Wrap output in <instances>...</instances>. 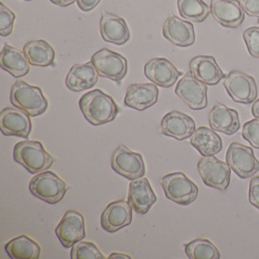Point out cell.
Returning <instances> with one entry per match:
<instances>
[{
  "label": "cell",
  "instance_id": "obj_1",
  "mask_svg": "<svg viewBox=\"0 0 259 259\" xmlns=\"http://www.w3.org/2000/svg\"><path fill=\"white\" fill-rule=\"evenodd\" d=\"M79 106L84 118L95 126L113 121L118 113L114 99L100 90H94L82 95Z\"/></svg>",
  "mask_w": 259,
  "mask_h": 259
},
{
  "label": "cell",
  "instance_id": "obj_2",
  "mask_svg": "<svg viewBox=\"0 0 259 259\" xmlns=\"http://www.w3.org/2000/svg\"><path fill=\"white\" fill-rule=\"evenodd\" d=\"M14 159L31 174L47 171L55 162V157L44 149L42 143L25 140L14 147Z\"/></svg>",
  "mask_w": 259,
  "mask_h": 259
},
{
  "label": "cell",
  "instance_id": "obj_3",
  "mask_svg": "<svg viewBox=\"0 0 259 259\" xmlns=\"http://www.w3.org/2000/svg\"><path fill=\"white\" fill-rule=\"evenodd\" d=\"M10 101L13 106L24 110L30 117H37L47 111V98L39 87L19 80L11 88Z\"/></svg>",
  "mask_w": 259,
  "mask_h": 259
},
{
  "label": "cell",
  "instance_id": "obj_4",
  "mask_svg": "<svg viewBox=\"0 0 259 259\" xmlns=\"http://www.w3.org/2000/svg\"><path fill=\"white\" fill-rule=\"evenodd\" d=\"M69 189L70 187L61 178L51 171L42 172L29 182V190L32 195L51 205L62 200Z\"/></svg>",
  "mask_w": 259,
  "mask_h": 259
},
{
  "label": "cell",
  "instance_id": "obj_5",
  "mask_svg": "<svg viewBox=\"0 0 259 259\" xmlns=\"http://www.w3.org/2000/svg\"><path fill=\"white\" fill-rule=\"evenodd\" d=\"M161 186L165 196L179 205H189L198 196V187L183 172L166 175L161 180Z\"/></svg>",
  "mask_w": 259,
  "mask_h": 259
},
{
  "label": "cell",
  "instance_id": "obj_6",
  "mask_svg": "<svg viewBox=\"0 0 259 259\" xmlns=\"http://www.w3.org/2000/svg\"><path fill=\"white\" fill-rule=\"evenodd\" d=\"M197 169L203 183L212 189L225 190L229 187L231 168L213 155L202 156L198 160Z\"/></svg>",
  "mask_w": 259,
  "mask_h": 259
},
{
  "label": "cell",
  "instance_id": "obj_7",
  "mask_svg": "<svg viewBox=\"0 0 259 259\" xmlns=\"http://www.w3.org/2000/svg\"><path fill=\"white\" fill-rule=\"evenodd\" d=\"M224 85L227 94L237 103L249 104L257 97V84L254 78L242 71H230L224 78Z\"/></svg>",
  "mask_w": 259,
  "mask_h": 259
},
{
  "label": "cell",
  "instance_id": "obj_8",
  "mask_svg": "<svg viewBox=\"0 0 259 259\" xmlns=\"http://www.w3.org/2000/svg\"><path fill=\"white\" fill-rule=\"evenodd\" d=\"M226 163L241 179L254 176L259 171V160L253 150L240 143H231L226 152Z\"/></svg>",
  "mask_w": 259,
  "mask_h": 259
},
{
  "label": "cell",
  "instance_id": "obj_9",
  "mask_svg": "<svg viewBox=\"0 0 259 259\" xmlns=\"http://www.w3.org/2000/svg\"><path fill=\"white\" fill-rule=\"evenodd\" d=\"M111 166L115 172L130 181L140 179L146 173L141 154L130 151L123 144H120L112 154Z\"/></svg>",
  "mask_w": 259,
  "mask_h": 259
},
{
  "label": "cell",
  "instance_id": "obj_10",
  "mask_svg": "<svg viewBox=\"0 0 259 259\" xmlns=\"http://www.w3.org/2000/svg\"><path fill=\"white\" fill-rule=\"evenodd\" d=\"M92 62L100 77L120 82L127 73V59L120 54L101 49L92 57Z\"/></svg>",
  "mask_w": 259,
  "mask_h": 259
},
{
  "label": "cell",
  "instance_id": "obj_11",
  "mask_svg": "<svg viewBox=\"0 0 259 259\" xmlns=\"http://www.w3.org/2000/svg\"><path fill=\"white\" fill-rule=\"evenodd\" d=\"M207 84L195 79L192 74L187 72L179 81L175 89L178 97L191 110H202L208 106Z\"/></svg>",
  "mask_w": 259,
  "mask_h": 259
},
{
  "label": "cell",
  "instance_id": "obj_12",
  "mask_svg": "<svg viewBox=\"0 0 259 259\" xmlns=\"http://www.w3.org/2000/svg\"><path fill=\"white\" fill-rule=\"evenodd\" d=\"M56 234L61 245L66 248L73 247L85 237L84 219L81 212L68 210L56 228Z\"/></svg>",
  "mask_w": 259,
  "mask_h": 259
},
{
  "label": "cell",
  "instance_id": "obj_13",
  "mask_svg": "<svg viewBox=\"0 0 259 259\" xmlns=\"http://www.w3.org/2000/svg\"><path fill=\"white\" fill-rule=\"evenodd\" d=\"M0 128L5 136L27 139L32 130L30 116L17 107H7L0 113Z\"/></svg>",
  "mask_w": 259,
  "mask_h": 259
},
{
  "label": "cell",
  "instance_id": "obj_14",
  "mask_svg": "<svg viewBox=\"0 0 259 259\" xmlns=\"http://www.w3.org/2000/svg\"><path fill=\"white\" fill-rule=\"evenodd\" d=\"M132 211L128 201L111 202L101 214L100 224L102 228L109 233H115L128 226L132 223Z\"/></svg>",
  "mask_w": 259,
  "mask_h": 259
},
{
  "label": "cell",
  "instance_id": "obj_15",
  "mask_svg": "<svg viewBox=\"0 0 259 259\" xmlns=\"http://www.w3.org/2000/svg\"><path fill=\"white\" fill-rule=\"evenodd\" d=\"M165 39L178 47H189L195 42L194 26L177 16H169L162 25Z\"/></svg>",
  "mask_w": 259,
  "mask_h": 259
},
{
  "label": "cell",
  "instance_id": "obj_16",
  "mask_svg": "<svg viewBox=\"0 0 259 259\" xmlns=\"http://www.w3.org/2000/svg\"><path fill=\"white\" fill-rule=\"evenodd\" d=\"M212 18L224 27L236 28L245 21V11L239 0H211Z\"/></svg>",
  "mask_w": 259,
  "mask_h": 259
},
{
  "label": "cell",
  "instance_id": "obj_17",
  "mask_svg": "<svg viewBox=\"0 0 259 259\" xmlns=\"http://www.w3.org/2000/svg\"><path fill=\"white\" fill-rule=\"evenodd\" d=\"M196 124L194 119L189 115L172 111L166 114L160 122V131L166 136L173 137L179 141L186 140L194 133Z\"/></svg>",
  "mask_w": 259,
  "mask_h": 259
},
{
  "label": "cell",
  "instance_id": "obj_18",
  "mask_svg": "<svg viewBox=\"0 0 259 259\" xmlns=\"http://www.w3.org/2000/svg\"><path fill=\"white\" fill-rule=\"evenodd\" d=\"M145 76L157 87L164 89L171 88L177 82L182 72L166 59L155 58L150 59L145 64Z\"/></svg>",
  "mask_w": 259,
  "mask_h": 259
},
{
  "label": "cell",
  "instance_id": "obj_19",
  "mask_svg": "<svg viewBox=\"0 0 259 259\" xmlns=\"http://www.w3.org/2000/svg\"><path fill=\"white\" fill-rule=\"evenodd\" d=\"M99 31L104 41L116 45H123L130 38V28L126 22L121 17L112 13H102L99 22Z\"/></svg>",
  "mask_w": 259,
  "mask_h": 259
},
{
  "label": "cell",
  "instance_id": "obj_20",
  "mask_svg": "<svg viewBox=\"0 0 259 259\" xmlns=\"http://www.w3.org/2000/svg\"><path fill=\"white\" fill-rule=\"evenodd\" d=\"M157 198L148 179L140 178L131 181L128 189V202L133 211L145 214L150 211Z\"/></svg>",
  "mask_w": 259,
  "mask_h": 259
},
{
  "label": "cell",
  "instance_id": "obj_21",
  "mask_svg": "<svg viewBox=\"0 0 259 259\" xmlns=\"http://www.w3.org/2000/svg\"><path fill=\"white\" fill-rule=\"evenodd\" d=\"M189 71L195 79L207 85H214L225 78L224 72L212 56L194 57L189 62Z\"/></svg>",
  "mask_w": 259,
  "mask_h": 259
},
{
  "label": "cell",
  "instance_id": "obj_22",
  "mask_svg": "<svg viewBox=\"0 0 259 259\" xmlns=\"http://www.w3.org/2000/svg\"><path fill=\"white\" fill-rule=\"evenodd\" d=\"M99 74L92 61L87 63L74 64L68 72L65 84L74 93H81L95 87L98 81Z\"/></svg>",
  "mask_w": 259,
  "mask_h": 259
},
{
  "label": "cell",
  "instance_id": "obj_23",
  "mask_svg": "<svg viewBox=\"0 0 259 259\" xmlns=\"http://www.w3.org/2000/svg\"><path fill=\"white\" fill-rule=\"evenodd\" d=\"M158 94L155 83H132L126 90L124 104L137 111H145L157 102Z\"/></svg>",
  "mask_w": 259,
  "mask_h": 259
},
{
  "label": "cell",
  "instance_id": "obj_24",
  "mask_svg": "<svg viewBox=\"0 0 259 259\" xmlns=\"http://www.w3.org/2000/svg\"><path fill=\"white\" fill-rule=\"evenodd\" d=\"M209 124L211 128L226 135H233L241 127L238 112L217 102L209 113Z\"/></svg>",
  "mask_w": 259,
  "mask_h": 259
},
{
  "label": "cell",
  "instance_id": "obj_25",
  "mask_svg": "<svg viewBox=\"0 0 259 259\" xmlns=\"http://www.w3.org/2000/svg\"><path fill=\"white\" fill-rule=\"evenodd\" d=\"M30 63L24 52L18 48L5 45L0 53V67L15 78L25 76L30 70Z\"/></svg>",
  "mask_w": 259,
  "mask_h": 259
},
{
  "label": "cell",
  "instance_id": "obj_26",
  "mask_svg": "<svg viewBox=\"0 0 259 259\" xmlns=\"http://www.w3.org/2000/svg\"><path fill=\"white\" fill-rule=\"evenodd\" d=\"M190 145L203 156L215 155L223 150V141L220 135L205 126L194 131L190 137Z\"/></svg>",
  "mask_w": 259,
  "mask_h": 259
},
{
  "label": "cell",
  "instance_id": "obj_27",
  "mask_svg": "<svg viewBox=\"0 0 259 259\" xmlns=\"http://www.w3.org/2000/svg\"><path fill=\"white\" fill-rule=\"evenodd\" d=\"M24 52L29 63L34 66H51L54 64L56 59L54 48L43 39L27 42L24 45Z\"/></svg>",
  "mask_w": 259,
  "mask_h": 259
},
{
  "label": "cell",
  "instance_id": "obj_28",
  "mask_svg": "<svg viewBox=\"0 0 259 259\" xmlns=\"http://www.w3.org/2000/svg\"><path fill=\"white\" fill-rule=\"evenodd\" d=\"M5 250L12 259H38L41 254V247L29 237L21 235L9 241Z\"/></svg>",
  "mask_w": 259,
  "mask_h": 259
},
{
  "label": "cell",
  "instance_id": "obj_29",
  "mask_svg": "<svg viewBox=\"0 0 259 259\" xmlns=\"http://www.w3.org/2000/svg\"><path fill=\"white\" fill-rule=\"evenodd\" d=\"M177 6L181 17L191 23L204 22L211 12L203 0H178Z\"/></svg>",
  "mask_w": 259,
  "mask_h": 259
},
{
  "label": "cell",
  "instance_id": "obj_30",
  "mask_svg": "<svg viewBox=\"0 0 259 259\" xmlns=\"http://www.w3.org/2000/svg\"><path fill=\"white\" fill-rule=\"evenodd\" d=\"M185 251L190 259H219L221 252L211 241L196 239L185 246Z\"/></svg>",
  "mask_w": 259,
  "mask_h": 259
},
{
  "label": "cell",
  "instance_id": "obj_31",
  "mask_svg": "<svg viewBox=\"0 0 259 259\" xmlns=\"http://www.w3.org/2000/svg\"><path fill=\"white\" fill-rule=\"evenodd\" d=\"M72 259H104L105 256L92 242L79 241L71 249Z\"/></svg>",
  "mask_w": 259,
  "mask_h": 259
},
{
  "label": "cell",
  "instance_id": "obj_32",
  "mask_svg": "<svg viewBox=\"0 0 259 259\" xmlns=\"http://www.w3.org/2000/svg\"><path fill=\"white\" fill-rule=\"evenodd\" d=\"M16 15L3 2L0 3V35H10L12 33Z\"/></svg>",
  "mask_w": 259,
  "mask_h": 259
},
{
  "label": "cell",
  "instance_id": "obj_33",
  "mask_svg": "<svg viewBox=\"0 0 259 259\" xmlns=\"http://www.w3.org/2000/svg\"><path fill=\"white\" fill-rule=\"evenodd\" d=\"M243 38L247 45L249 55L254 59H259L258 26H251L246 29L243 33Z\"/></svg>",
  "mask_w": 259,
  "mask_h": 259
},
{
  "label": "cell",
  "instance_id": "obj_34",
  "mask_svg": "<svg viewBox=\"0 0 259 259\" xmlns=\"http://www.w3.org/2000/svg\"><path fill=\"white\" fill-rule=\"evenodd\" d=\"M242 136L252 148L259 150V118H253L244 124Z\"/></svg>",
  "mask_w": 259,
  "mask_h": 259
},
{
  "label": "cell",
  "instance_id": "obj_35",
  "mask_svg": "<svg viewBox=\"0 0 259 259\" xmlns=\"http://www.w3.org/2000/svg\"><path fill=\"white\" fill-rule=\"evenodd\" d=\"M249 203L259 210V176L252 178L249 183L248 189Z\"/></svg>",
  "mask_w": 259,
  "mask_h": 259
},
{
  "label": "cell",
  "instance_id": "obj_36",
  "mask_svg": "<svg viewBox=\"0 0 259 259\" xmlns=\"http://www.w3.org/2000/svg\"><path fill=\"white\" fill-rule=\"evenodd\" d=\"M240 2L247 16L259 18V0H240Z\"/></svg>",
  "mask_w": 259,
  "mask_h": 259
},
{
  "label": "cell",
  "instance_id": "obj_37",
  "mask_svg": "<svg viewBox=\"0 0 259 259\" xmlns=\"http://www.w3.org/2000/svg\"><path fill=\"white\" fill-rule=\"evenodd\" d=\"M99 3H100V0H77V4L79 8L83 12L93 10Z\"/></svg>",
  "mask_w": 259,
  "mask_h": 259
},
{
  "label": "cell",
  "instance_id": "obj_38",
  "mask_svg": "<svg viewBox=\"0 0 259 259\" xmlns=\"http://www.w3.org/2000/svg\"><path fill=\"white\" fill-rule=\"evenodd\" d=\"M49 1L60 7H67L69 5H72L74 2H77V0H49Z\"/></svg>",
  "mask_w": 259,
  "mask_h": 259
},
{
  "label": "cell",
  "instance_id": "obj_39",
  "mask_svg": "<svg viewBox=\"0 0 259 259\" xmlns=\"http://www.w3.org/2000/svg\"><path fill=\"white\" fill-rule=\"evenodd\" d=\"M251 114L255 118H259V98L255 100L251 107Z\"/></svg>",
  "mask_w": 259,
  "mask_h": 259
},
{
  "label": "cell",
  "instance_id": "obj_40",
  "mask_svg": "<svg viewBox=\"0 0 259 259\" xmlns=\"http://www.w3.org/2000/svg\"><path fill=\"white\" fill-rule=\"evenodd\" d=\"M109 259H113V258H125V259H130V255H126V254H123V253H118V252H114V253H112V254H110L109 255Z\"/></svg>",
  "mask_w": 259,
  "mask_h": 259
},
{
  "label": "cell",
  "instance_id": "obj_41",
  "mask_svg": "<svg viewBox=\"0 0 259 259\" xmlns=\"http://www.w3.org/2000/svg\"><path fill=\"white\" fill-rule=\"evenodd\" d=\"M24 1H32V0H24Z\"/></svg>",
  "mask_w": 259,
  "mask_h": 259
},
{
  "label": "cell",
  "instance_id": "obj_42",
  "mask_svg": "<svg viewBox=\"0 0 259 259\" xmlns=\"http://www.w3.org/2000/svg\"><path fill=\"white\" fill-rule=\"evenodd\" d=\"M258 24H259V18H258Z\"/></svg>",
  "mask_w": 259,
  "mask_h": 259
}]
</instances>
